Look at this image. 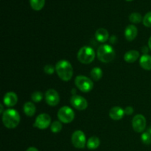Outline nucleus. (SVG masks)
I'll use <instances>...</instances> for the list:
<instances>
[{"instance_id":"32","label":"nucleus","mask_w":151,"mask_h":151,"mask_svg":"<svg viewBox=\"0 0 151 151\" xmlns=\"http://www.w3.org/2000/svg\"><path fill=\"white\" fill-rule=\"evenodd\" d=\"M0 107H1V110H0V113H3V105H0Z\"/></svg>"},{"instance_id":"27","label":"nucleus","mask_w":151,"mask_h":151,"mask_svg":"<svg viewBox=\"0 0 151 151\" xmlns=\"http://www.w3.org/2000/svg\"><path fill=\"white\" fill-rule=\"evenodd\" d=\"M55 69L51 64H47L44 68V72L46 74H47V75H52L55 72Z\"/></svg>"},{"instance_id":"8","label":"nucleus","mask_w":151,"mask_h":151,"mask_svg":"<svg viewBox=\"0 0 151 151\" xmlns=\"http://www.w3.org/2000/svg\"><path fill=\"white\" fill-rule=\"evenodd\" d=\"M51 124V117L47 114H41L38 115L35 120L34 127L41 130H44L48 128Z\"/></svg>"},{"instance_id":"14","label":"nucleus","mask_w":151,"mask_h":151,"mask_svg":"<svg viewBox=\"0 0 151 151\" xmlns=\"http://www.w3.org/2000/svg\"><path fill=\"white\" fill-rule=\"evenodd\" d=\"M124 114H125L124 110L119 106L113 107L109 111V116L114 120H119L122 119Z\"/></svg>"},{"instance_id":"30","label":"nucleus","mask_w":151,"mask_h":151,"mask_svg":"<svg viewBox=\"0 0 151 151\" xmlns=\"http://www.w3.org/2000/svg\"><path fill=\"white\" fill-rule=\"evenodd\" d=\"M26 151H38V150L34 147H29V148H28Z\"/></svg>"},{"instance_id":"18","label":"nucleus","mask_w":151,"mask_h":151,"mask_svg":"<svg viewBox=\"0 0 151 151\" xmlns=\"http://www.w3.org/2000/svg\"><path fill=\"white\" fill-rule=\"evenodd\" d=\"M23 110L27 116H32L35 114L36 109H35V106L33 103H31V102H27V103H26L24 105Z\"/></svg>"},{"instance_id":"22","label":"nucleus","mask_w":151,"mask_h":151,"mask_svg":"<svg viewBox=\"0 0 151 151\" xmlns=\"http://www.w3.org/2000/svg\"><path fill=\"white\" fill-rule=\"evenodd\" d=\"M129 20L134 24H139L142 22V16L139 13H132L129 16Z\"/></svg>"},{"instance_id":"5","label":"nucleus","mask_w":151,"mask_h":151,"mask_svg":"<svg viewBox=\"0 0 151 151\" xmlns=\"http://www.w3.org/2000/svg\"><path fill=\"white\" fill-rule=\"evenodd\" d=\"M75 83L77 88L83 92H89L94 87V83L90 78L83 75H78L75 80Z\"/></svg>"},{"instance_id":"29","label":"nucleus","mask_w":151,"mask_h":151,"mask_svg":"<svg viewBox=\"0 0 151 151\" xmlns=\"http://www.w3.org/2000/svg\"><path fill=\"white\" fill-rule=\"evenodd\" d=\"M142 51L145 53V55H147L146 53L148 52V49H147V47H145H145H143L142 48Z\"/></svg>"},{"instance_id":"4","label":"nucleus","mask_w":151,"mask_h":151,"mask_svg":"<svg viewBox=\"0 0 151 151\" xmlns=\"http://www.w3.org/2000/svg\"><path fill=\"white\" fill-rule=\"evenodd\" d=\"M95 52L91 47L84 46L80 49L78 52V59L83 64H88L94 60Z\"/></svg>"},{"instance_id":"24","label":"nucleus","mask_w":151,"mask_h":151,"mask_svg":"<svg viewBox=\"0 0 151 151\" xmlns=\"http://www.w3.org/2000/svg\"><path fill=\"white\" fill-rule=\"evenodd\" d=\"M31 99L33 102H35V103H39L43 99V94L42 93L40 92V91H35L31 95Z\"/></svg>"},{"instance_id":"17","label":"nucleus","mask_w":151,"mask_h":151,"mask_svg":"<svg viewBox=\"0 0 151 151\" xmlns=\"http://www.w3.org/2000/svg\"><path fill=\"white\" fill-rule=\"evenodd\" d=\"M139 58V52L137 50H130L124 55V60L128 63H134Z\"/></svg>"},{"instance_id":"25","label":"nucleus","mask_w":151,"mask_h":151,"mask_svg":"<svg viewBox=\"0 0 151 151\" xmlns=\"http://www.w3.org/2000/svg\"><path fill=\"white\" fill-rule=\"evenodd\" d=\"M143 24L147 27H151V11L146 13L143 18Z\"/></svg>"},{"instance_id":"20","label":"nucleus","mask_w":151,"mask_h":151,"mask_svg":"<svg viewBox=\"0 0 151 151\" xmlns=\"http://www.w3.org/2000/svg\"><path fill=\"white\" fill-rule=\"evenodd\" d=\"M31 7L35 10H40L44 7L45 0H29Z\"/></svg>"},{"instance_id":"11","label":"nucleus","mask_w":151,"mask_h":151,"mask_svg":"<svg viewBox=\"0 0 151 151\" xmlns=\"http://www.w3.org/2000/svg\"><path fill=\"white\" fill-rule=\"evenodd\" d=\"M46 103L50 106H56L60 102V97L55 89L50 88L45 94Z\"/></svg>"},{"instance_id":"12","label":"nucleus","mask_w":151,"mask_h":151,"mask_svg":"<svg viewBox=\"0 0 151 151\" xmlns=\"http://www.w3.org/2000/svg\"><path fill=\"white\" fill-rule=\"evenodd\" d=\"M4 103L7 107H13L16 106L18 102V97L16 93L13 91L6 93L5 95L4 96Z\"/></svg>"},{"instance_id":"16","label":"nucleus","mask_w":151,"mask_h":151,"mask_svg":"<svg viewBox=\"0 0 151 151\" xmlns=\"http://www.w3.org/2000/svg\"><path fill=\"white\" fill-rule=\"evenodd\" d=\"M139 64L145 70H151V56L149 55H143L139 59Z\"/></svg>"},{"instance_id":"10","label":"nucleus","mask_w":151,"mask_h":151,"mask_svg":"<svg viewBox=\"0 0 151 151\" xmlns=\"http://www.w3.org/2000/svg\"><path fill=\"white\" fill-rule=\"evenodd\" d=\"M132 126L134 131L141 133L144 131L146 128V119L143 115L137 114L132 120Z\"/></svg>"},{"instance_id":"19","label":"nucleus","mask_w":151,"mask_h":151,"mask_svg":"<svg viewBox=\"0 0 151 151\" xmlns=\"http://www.w3.org/2000/svg\"><path fill=\"white\" fill-rule=\"evenodd\" d=\"M100 140L97 137H91L87 141L86 146L90 150H95L100 146Z\"/></svg>"},{"instance_id":"6","label":"nucleus","mask_w":151,"mask_h":151,"mask_svg":"<svg viewBox=\"0 0 151 151\" xmlns=\"http://www.w3.org/2000/svg\"><path fill=\"white\" fill-rule=\"evenodd\" d=\"M58 118L63 123H70L75 119V112L71 108L63 106L59 109L58 112Z\"/></svg>"},{"instance_id":"3","label":"nucleus","mask_w":151,"mask_h":151,"mask_svg":"<svg viewBox=\"0 0 151 151\" xmlns=\"http://www.w3.org/2000/svg\"><path fill=\"white\" fill-rule=\"evenodd\" d=\"M97 58L103 63H109L115 58V51L109 44L101 45L97 50Z\"/></svg>"},{"instance_id":"28","label":"nucleus","mask_w":151,"mask_h":151,"mask_svg":"<svg viewBox=\"0 0 151 151\" xmlns=\"http://www.w3.org/2000/svg\"><path fill=\"white\" fill-rule=\"evenodd\" d=\"M124 111H125V114L131 115L133 113H134V109H133L131 106H128V107L125 108V110H124Z\"/></svg>"},{"instance_id":"2","label":"nucleus","mask_w":151,"mask_h":151,"mask_svg":"<svg viewBox=\"0 0 151 151\" xmlns=\"http://www.w3.org/2000/svg\"><path fill=\"white\" fill-rule=\"evenodd\" d=\"M2 122L6 128L13 129L20 122V115L15 109H7L3 113Z\"/></svg>"},{"instance_id":"34","label":"nucleus","mask_w":151,"mask_h":151,"mask_svg":"<svg viewBox=\"0 0 151 151\" xmlns=\"http://www.w3.org/2000/svg\"><path fill=\"white\" fill-rule=\"evenodd\" d=\"M126 1H132V0H126Z\"/></svg>"},{"instance_id":"21","label":"nucleus","mask_w":151,"mask_h":151,"mask_svg":"<svg viewBox=\"0 0 151 151\" xmlns=\"http://www.w3.org/2000/svg\"><path fill=\"white\" fill-rule=\"evenodd\" d=\"M91 77L94 81H98L103 77V71L99 67L93 68L91 71Z\"/></svg>"},{"instance_id":"23","label":"nucleus","mask_w":151,"mask_h":151,"mask_svg":"<svg viewBox=\"0 0 151 151\" xmlns=\"http://www.w3.org/2000/svg\"><path fill=\"white\" fill-rule=\"evenodd\" d=\"M62 124L60 121H55L51 124V131L53 133H58L61 131Z\"/></svg>"},{"instance_id":"13","label":"nucleus","mask_w":151,"mask_h":151,"mask_svg":"<svg viewBox=\"0 0 151 151\" xmlns=\"http://www.w3.org/2000/svg\"><path fill=\"white\" fill-rule=\"evenodd\" d=\"M138 30H137V27L133 24H130L125 28V36L128 41H134L137 36Z\"/></svg>"},{"instance_id":"26","label":"nucleus","mask_w":151,"mask_h":151,"mask_svg":"<svg viewBox=\"0 0 151 151\" xmlns=\"http://www.w3.org/2000/svg\"><path fill=\"white\" fill-rule=\"evenodd\" d=\"M141 139L144 144L145 145L151 144V135L148 132L143 133L141 136Z\"/></svg>"},{"instance_id":"1","label":"nucleus","mask_w":151,"mask_h":151,"mask_svg":"<svg viewBox=\"0 0 151 151\" xmlns=\"http://www.w3.org/2000/svg\"><path fill=\"white\" fill-rule=\"evenodd\" d=\"M55 71L59 78L63 81H69L73 75V68L69 61L60 60L55 65Z\"/></svg>"},{"instance_id":"31","label":"nucleus","mask_w":151,"mask_h":151,"mask_svg":"<svg viewBox=\"0 0 151 151\" xmlns=\"http://www.w3.org/2000/svg\"><path fill=\"white\" fill-rule=\"evenodd\" d=\"M148 47H149V48L150 49V50H151V37L150 38H149V41H148Z\"/></svg>"},{"instance_id":"9","label":"nucleus","mask_w":151,"mask_h":151,"mask_svg":"<svg viewBox=\"0 0 151 151\" xmlns=\"http://www.w3.org/2000/svg\"><path fill=\"white\" fill-rule=\"evenodd\" d=\"M70 103L77 110H85L88 107V102L84 97L80 95L74 94L70 98Z\"/></svg>"},{"instance_id":"33","label":"nucleus","mask_w":151,"mask_h":151,"mask_svg":"<svg viewBox=\"0 0 151 151\" xmlns=\"http://www.w3.org/2000/svg\"><path fill=\"white\" fill-rule=\"evenodd\" d=\"M147 132H148V133H149V134H150V135H151V127H150V128H149V129H148V131H147Z\"/></svg>"},{"instance_id":"7","label":"nucleus","mask_w":151,"mask_h":151,"mask_svg":"<svg viewBox=\"0 0 151 151\" xmlns=\"http://www.w3.org/2000/svg\"><path fill=\"white\" fill-rule=\"evenodd\" d=\"M72 143L76 148H84L87 143L85 134L82 131H75L72 135Z\"/></svg>"},{"instance_id":"15","label":"nucleus","mask_w":151,"mask_h":151,"mask_svg":"<svg viewBox=\"0 0 151 151\" xmlns=\"http://www.w3.org/2000/svg\"><path fill=\"white\" fill-rule=\"evenodd\" d=\"M109 32L104 28H100L95 32V38L99 42H106L109 39Z\"/></svg>"}]
</instances>
